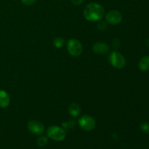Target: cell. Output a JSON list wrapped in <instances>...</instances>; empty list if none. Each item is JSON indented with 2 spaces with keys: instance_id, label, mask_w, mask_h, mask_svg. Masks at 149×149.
<instances>
[{
  "instance_id": "14",
  "label": "cell",
  "mask_w": 149,
  "mask_h": 149,
  "mask_svg": "<svg viewBox=\"0 0 149 149\" xmlns=\"http://www.w3.org/2000/svg\"><path fill=\"white\" fill-rule=\"evenodd\" d=\"M140 128H141V131L145 133H149V123L147 122H144L141 124L140 125Z\"/></svg>"
},
{
  "instance_id": "11",
  "label": "cell",
  "mask_w": 149,
  "mask_h": 149,
  "mask_svg": "<svg viewBox=\"0 0 149 149\" xmlns=\"http://www.w3.org/2000/svg\"><path fill=\"white\" fill-rule=\"evenodd\" d=\"M68 112H69V113L71 116L76 117L81 112V107H80V106L78 103H73L68 107Z\"/></svg>"
},
{
  "instance_id": "6",
  "label": "cell",
  "mask_w": 149,
  "mask_h": 149,
  "mask_svg": "<svg viewBox=\"0 0 149 149\" xmlns=\"http://www.w3.org/2000/svg\"><path fill=\"white\" fill-rule=\"evenodd\" d=\"M122 20V15L118 10H111L106 15V22L111 25H117L121 23Z\"/></svg>"
},
{
  "instance_id": "13",
  "label": "cell",
  "mask_w": 149,
  "mask_h": 149,
  "mask_svg": "<svg viewBox=\"0 0 149 149\" xmlns=\"http://www.w3.org/2000/svg\"><path fill=\"white\" fill-rule=\"evenodd\" d=\"M64 43H65V39H64L63 38H61V37L56 38V39H54L53 41L54 46L57 48H60L61 47L63 46Z\"/></svg>"
},
{
  "instance_id": "5",
  "label": "cell",
  "mask_w": 149,
  "mask_h": 149,
  "mask_svg": "<svg viewBox=\"0 0 149 149\" xmlns=\"http://www.w3.org/2000/svg\"><path fill=\"white\" fill-rule=\"evenodd\" d=\"M67 49L71 55L78 57L82 52V45L79 40L76 39H71L67 44Z\"/></svg>"
},
{
  "instance_id": "7",
  "label": "cell",
  "mask_w": 149,
  "mask_h": 149,
  "mask_svg": "<svg viewBox=\"0 0 149 149\" xmlns=\"http://www.w3.org/2000/svg\"><path fill=\"white\" fill-rule=\"evenodd\" d=\"M27 127L31 133L34 135H42L45 132V126L38 121L32 120L28 123Z\"/></svg>"
},
{
  "instance_id": "9",
  "label": "cell",
  "mask_w": 149,
  "mask_h": 149,
  "mask_svg": "<svg viewBox=\"0 0 149 149\" xmlns=\"http://www.w3.org/2000/svg\"><path fill=\"white\" fill-rule=\"evenodd\" d=\"M10 103V98L7 93L0 90V108H7Z\"/></svg>"
},
{
  "instance_id": "18",
  "label": "cell",
  "mask_w": 149,
  "mask_h": 149,
  "mask_svg": "<svg viewBox=\"0 0 149 149\" xmlns=\"http://www.w3.org/2000/svg\"><path fill=\"white\" fill-rule=\"evenodd\" d=\"M146 45H148V46H149V39H147V41H146Z\"/></svg>"
},
{
  "instance_id": "12",
  "label": "cell",
  "mask_w": 149,
  "mask_h": 149,
  "mask_svg": "<svg viewBox=\"0 0 149 149\" xmlns=\"http://www.w3.org/2000/svg\"><path fill=\"white\" fill-rule=\"evenodd\" d=\"M37 145L40 147H44L48 143V138L47 137H45V136H41L39 137V138L37 139Z\"/></svg>"
},
{
  "instance_id": "16",
  "label": "cell",
  "mask_w": 149,
  "mask_h": 149,
  "mask_svg": "<svg viewBox=\"0 0 149 149\" xmlns=\"http://www.w3.org/2000/svg\"><path fill=\"white\" fill-rule=\"evenodd\" d=\"M71 1L74 5H80V4H82L84 0H71Z\"/></svg>"
},
{
  "instance_id": "2",
  "label": "cell",
  "mask_w": 149,
  "mask_h": 149,
  "mask_svg": "<svg viewBox=\"0 0 149 149\" xmlns=\"http://www.w3.org/2000/svg\"><path fill=\"white\" fill-rule=\"evenodd\" d=\"M48 138L55 141H61L65 139L66 136L65 130L63 127L58 126H51L47 130Z\"/></svg>"
},
{
  "instance_id": "10",
  "label": "cell",
  "mask_w": 149,
  "mask_h": 149,
  "mask_svg": "<svg viewBox=\"0 0 149 149\" xmlns=\"http://www.w3.org/2000/svg\"><path fill=\"white\" fill-rule=\"evenodd\" d=\"M138 68L141 71H147L149 70V55H146L140 60Z\"/></svg>"
},
{
  "instance_id": "4",
  "label": "cell",
  "mask_w": 149,
  "mask_h": 149,
  "mask_svg": "<svg viewBox=\"0 0 149 149\" xmlns=\"http://www.w3.org/2000/svg\"><path fill=\"white\" fill-rule=\"evenodd\" d=\"M109 61L114 68L122 69L126 65V61L123 55L117 51H113L109 55Z\"/></svg>"
},
{
  "instance_id": "1",
  "label": "cell",
  "mask_w": 149,
  "mask_h": 149,
  "mask_svg": "<svg viewBox=\"0 0 149 149\" xmlns=\"http://www.w3.org/2000/svg\"><path fill=\"white\" fill-rule=\"evenodd\" d=\"M84 17L89 21H99L105 15V10L101 4L92 2L84 7L83 12Z\"/></svg>"
},
{
  "instance_id": "8",
  "label": "cell",
  "mask_w": 149,
  "mask_h": 149,
  "mask_svg": "<svg viewBox=\"0 0 149 149\" xmlns=\"http://www.w3.org/2000/svg\"><path fill=\"white\" fill-rule=\"evenodd\" d=\"M93 50L95 53L103 55V54H106L109 52V47L107 44L103 43V42H97L93 45Z\"/></svg>"
},
{
  "instance_id": "15",
  "label": "cell",
  "mask_w": 149,
  "mask_h": 149,
  "mask_svg": "<svg viewBox=\"0 0 149 149\" xmlns=\"http://www.w3.org/2000/svg\"><path fill=\"white\" fill-rule=\"evenodd\" d=\"M21 1L23 4H25V5L29 6L34 4L36 1V0H21Z\"/></svg>"
},
{
  "instance_id": "3",
  "label": "cell",
  "mask_w": 149,
  "mask_h": 149,
  "mask_svg": "<svg viewBox=\"0 0 149 149\" xmlns=\"http://www.w3.org/2000/svg\"><path fill=\"white\" fill-rule=\"evenodd\" d=\"M79 125L83 130L90 132L95 129L96 122L94 118L90 115H83L79 119Z\"/></svg>"
},
{
  "instance_id": "17",
  "label": "cell",
  "mask_w": 149,
  "mask_h": 149,
  "mask_svg": "<svg viewBox=\"0 0 149 149\" xmlns=\"http://www.w3.org/2000/svg\"><path fill=\"white\" fill-rule=\"evenodd\" d=\"M98 28L99 29H100V30H105L106 28V23H103V22H101V23H100L98 24Z\"/></svg>"
}]
</instances>
